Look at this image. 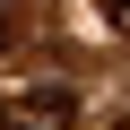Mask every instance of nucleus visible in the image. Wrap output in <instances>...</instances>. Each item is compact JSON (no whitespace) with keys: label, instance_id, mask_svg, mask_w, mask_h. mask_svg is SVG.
<instances>
[{"label":"nucleus","instance_id":"f257e3e1","mask_svg":"<svg viewBox=\"0 0 130 130\" xmlns=\"http://www.w3.org/2000/svg\"><path fill=\"white\" fill-rule=\"evenodd\" d=\"M0 121H78V95L61 87V78L52 87H18L9 104H0Z\"/></svg>","mask_w":130,"mask_h":130},{"label":"nucleus","instance_id":"f03ea898","mask_svg":"<svg viewBox=\"0 0 130 130\" xmlns=\"http://www.w3.org/2000/svg\"><path fill=\"white\" fill-rule=\"evenodd\" d=\"M104 18H113V26H121V35H130V0H104Z\"/></svg>","mask_w":130,"mask_h":130},{"label":"nucleus","instance_id":"7ed1b4c3","mask_svg":"<svg viewBox=\"0 0 130 130\" xmlns=\"http://www.w3.org/2000/svg\"><path fill=\"white\" fill-rule=\"evenodd\" d=\"M0 52H9V18H0Z\"/></svg>","mask_w":130,"mask_h":130}]
</instances>
